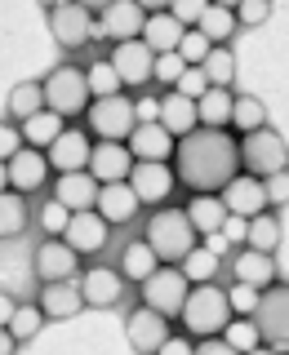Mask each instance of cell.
<instances>
[{
	"mask_svg": "<svg viewBox=\"0 0 289 355\" xmlns=\"http://www.w3.org/2000/svg\"><path fill=\"white\" fill-rule=\"evenodd\" d=\"M236 173V138L227 129H192L174 142V178L192 196H218Z\"/></svg>",
	"mask_w": 289,
	"mask_h": 355,
	"instance_id": "6da1fadb",
	"label": "cell"
},
{
	"mask_svg": "<svg viewBox=\"0 0 289 355\" xmlns=\"http://www.w3.org/2000/svg\"><path fill=\"white\" fill-rule=\"evenodd\" d=\"M142 240H147V249L156 253V262H160V266H178L200 244V236L192 231V222H187L183 209H156V214L147 218Z\"/></svg>",
	"mask_w": 289,
	"mask_h": 355,
	"instance_id": "7a4b0ae2",
	"label": "cell"
},
{
	"mask_svg": "<svg viewBox=\"0 0 289 355\" xmlns=\"http://www.w3.org/2000/svg\"><path fill=\"white\" fill-rule=\"evenodd\" d=\"M178 320H183V329H187V338H192V342L218 338V333L227 329V320H231L227 293H222L218 284H192V293H187Z\"/></svg>",
	"mask_w": 289,
	"mask_h": 355,
	"instance_id": "3957f363",
	"label": "cell"
},
{
	"mask_svg": "<svg viewBox=\"0 0 289 355\" xmlns=\"http://www.w3.org/2000/svg\"><path fill=\"white\" fill-rule=\"evenodd\" d=\"M285 160H289V147H285L281 129H254V133H245V138H236V164H240V173H249V178L281 173Z\"/></svg>",
	"mask_w": 289,
	"mask_h": 355,
	"instance_id": "277c9868",
	"label": "cell"
},
{
	"mask_svg": "<svg viewBox=\"0 0 289 355\" xmlns=\"http://www.w3.org/2000/svg\"><path fill=\"white\" fill-rule=\"evenodd\" d=\"M40 94H44V111H53V116L72 120V116H85L89 107V89H85V67H53L49 76L40 80Z\"/></svg>",
	"mask_w": 289,
	"mask_h": 355,
	"instance_id": "5b68a950",
	"label": "cell"
},
{
	"mask_svg": "<svg viewBox=\"0 0 289 355\" xmlns=\"http://www.w3.org/2000/svg\"><path fill=\"white\" fill-rule=\"evenodd\" d=\"M85 133L98 142H125L129 129L138 125V116H133V98L129 94H116V98H94V103L85 107Z\"/></svg>",
	"mask_w": 289,
	"mask_h": 355,
	"instance_id": "8992f818",
	"label": "cell"
},
{
	"mask_svg": "<svg viewBox=\"0 0 289 355\" xmlns=\"http://www.w3.org/2000/svg\"><path fill=\"white\" fill-rule=\"evenodd\" d=\"M187 293H192V284L183 280L178 266H156L147 280H142V306L156 311V315H165V320H174L178 311H183Z\"/></svg>",
	"mask_w": 289,
	"mask_h": 355,
	"instance_id": "52a82bcc",
	"label": "cell"
},
{
	"mask_svg": "<svg viewBox=\"0 0 289 355\" xmlns=\"http://www.w3.org/2000/svg\"><path fill=\"white\" fill-rule=\"evenodd\" d=\"M49 36L63 44L67 53L85 49L94 40V9L81 5V0H63V5L49 9Z\"/></svg>",
	"mask_w": 289,
	"mask_h": 355,
	"instance_id": "ba28073f",
	"label": "cell"
},
{
	"mask_svg": "<svg viewBox=\"0 0 289 355\" xmlns=\"http://www.w3.org/2000/svg\"><path fill=\"white\" fill-rule=\"evenodd\" d=\"M76 288H81V302L94 306V311H111L125 302L129 284L120 280L116 266H89V271H81V280H76Z\"/></svg>",
	"mask_w": 289,
	"mask_h": 355,
	"instance_id": "9c48e42d",
	"label": "cell"
},
{
	"mask_svg": "<svg viewBox=\"0 0 289 355\" xmlns=\"http://www.w3.org/2000/svg\"><path fill=\"white\" fill-rule=\"evenodd\" d=\"M285 315H289L285 284H281V288H267V293L258 297V311L249 315L254 329H258V338H263V347H272V351H281V355H285V338H289Z\"/></svg>",
	"mask_w": 289,
	"mask_h": 355,
	"instance_id": "30bf717a",
	"label": "cell"
},
{
	"mask_svg": "<svg viewBox=\"0 0 289 355\" xmlns=\"http://www.w3.org/2000/svg\"><path fill=\"white\" fill-rule=\"evenodd\" d=\"M125 182H129L133 200H138V209H142V205H147V209H165V200L174 196L178 178H174L170 164H133Z\"/></svg>",
	"mask_w": 289,
	"mask_h": 355,
	"instance_id": "8fae6325",
	"label": "cell"
},
{
	"mask_svg": "<svg viewBox=\"0 0 289 355\" xmlns=\"http://www.w3.org/2000/svg\"><path fill=\"white\" fill-rule=\"evenodd\" d=\"M58 240L76 253V258H89V253H103L107 249L111 227L94 214V209H89V214H72V218H67V227H63Z\"/></svg>",
	"mask_w": 289,
	"mask_h": 355,
	"instance_id": "7c38bea8",
	"label": "cell"
},
{
	"mask_svg": "<svg viewBox=\"0 0 289 355\" xmlns=\"http://www.w3.org/2000/svg\"><path fill=\"white\" fill-rule=\"evenodd\" d=\"M151 58L156 53L142 40H120L107 62L120 76V89H142V85H151Z\"/></svg>",
	"mask_w": 289,
	"mask_h": 355,
	"instance_id": "4fadbf2b",
	"label": "cell"
},
{
	"mask_svg": "<svg viewBox=\"0 0 289 355\" xmlns=\"http://www.w3.org/2000/svg\"><path fill=\"white\" fill-rule=\"evenodd\" d=\"M218 200H222V209H227V218H240V222L267 214L263 178H249V173H236V178H231V182L218 191Z\"/></svg>",
	"mask_w": 289,
	"mask_h": 355,
	"instance_id": "5bb4252c",
	"label": "cell"
},
{
	"mask_svg": "<svg viewBox=\"0 0 289 355\" xmlns=\"http://www.w3.org/2000/svg\"><path fill=\"white\" fill-rule=\"evenodd\" d=\"M89 151H94V142H89V133H85V129H63L58 138L44 147L49 173H85Z\"/></svg>",
	"mask_w": 289,
	"mask_h": 355,
	"instance_id": "9a60e30c",
	"label": "cell"
},
{
	"mask_svg": "<svg viewBox=\"0 0 289 355\" xmlns=\"http://www.w3.org/2000/svg\"><path fill=\"white\" fill-rule=\"evenodd\" d=\"M5 182H9V191L14 196H36L44 182H49V160H44V151H31V147H22L14 160H5Z\"/></svg>",
	"mask_w": 289,
	"mask_h": 355,
	"instance_id": "2e32d148",
	"label": "cell"
},
{
	"mask_svg": "<svg viewBox=\"0 0 289 355\" xmlns=\"http://www.w3.org/2000/svg\"><path fill=\"white\" fill-rule=\"evenodd\" d=\"M125 147H129V155H133V164H170L174 138H170L160 125H156V120H138V125L129 129Z\"/></svg>",
	"mask_w": 289,
	"mask_h": 355,
	"instance_id": "e0dca14e",
	"label": "cell"
},
{
	"mask_svg": "<svg viewBox=\"0 0 289 355\" xmlns=\"http://www.w3.org/2000/svg\"><path fill=\"white\" fill-rule=\"evenodd\" d=\"M142 9L133 5V0H111V5L103 9V18H94V40H138L142 31Z\"/></svg>",
	"mask_w": 289,
	"mask_h": 355,
	"instance_id": "ac0fdd59",
	"label": "cell"
},
{
	"mask_svg": "<svg viewBox=\"0 0 289 355\" xmlns=\"http://www.w3.org/2000/svg\"><path fill=\"white\" fill-rule=\"evenodd\" d=\"M170 333H174V329H170V320L156 315V311H147L142 302L125 315V342H129V347L138 351V355H151L165 338H170Z\"/></svg>",
	"mask_w": 289,
	"mask_h": 355,
	"instance_id": "d6986e66",
	"label": "cell"
},
{
	"mask_svg": "<svg viewBox=\"0 0 289 355\" xmlns=\"http://www.w3.org/2000/svg\"><path fill=\"white\" fill-rule=\"evenodd\" d=\"M31 266H36L40 284H63V280H76V275H81V258H76L63 240H44L36 249V258H31Z\"/></svg>",
	"mask_w": 289,
	"mask_h": 355,
	"instance_id": "ffe728a7",
	"label": "cell"
},
{
	"mask_svg": "<svg viewBox=\"0 0 289 355\" xmlns=\"http://www.w3.org/2000/svg\"><path fill=\"white\" fill-rule=\"evenodd\" d=\"M133 169V155L125 142H94V151H89V164H85V173L94 178L98 187L103 182H125Z\"/></svg>",
	"mask_w": 289,
	"mask_h": 355,
	"instance_id": "44dd1931",
	"label": "cell"
},
{
	"mask_svg": "<svg viewBox=\"0 0 289 355\" xmlns=\"http://www.w3.org/2000/svg\"><path fill=\"white\" fill-rule=\"evenodd\" d=\"M44 324H67V320H76L85 311L81 302V288H76V280H63V284H40V297H36Z\"/></svg>",
	"mask_w": 289,
	"mask_h": 355,
	"instance_id": "7402d4cb",
	"label": "cell"
},
{
	"mask_svg": "<svg viewBox=\"0 0 289 355\" xmlns=\"http://www.w3.org/2000/svg\"><path fill=\"white\" fill-rule=\"evenodd\" d=\"M94 214L107 222V227H129L138 218V200H133L129 182H103L94 196Z\"/></svg>",
	"mask_w": 289,
	"mask_h": 355,
	"instance_id": "603a6c76",
	"label": "cell"
},
{
	"mask_svg": "<svg viewBox=\"0 0 289 355\" xmlns=\"http://www.w3.org/2000/svg\"><path fill=\"white\" fill-rule=\"evenodd\" d=\"M156 125L170 133L174 142H178V138H187L192 129H200V125H196V103L170 89L165 98H156Z\"/></svg>",
	"mask_w": 289,
	"mask_h": 355,
	"instance_id": "cb8c5ba5",
	"label": "cell"
},
{
	"mask_svg": "<svg viewBox=\"0 0 289 355\" xmlns=\"http://www.w3.org/2000/svg\"><path fill=\"white\" fill-rule=\"evenodd\" d=\"M231 280L236 284H249L267 293V288H276V266H272V253H254V249H236V258H231Z\"/></svg>",
	"mask_w": 289,
	"mask_h": 355,
	"instance_id": "d4e9b609",
	"label": "cell"
},
{
	"mask_svg": "<svg viewBox=\"0 0 289 355\" xmlns=\"http://www.w3.org/2000/svg\"><path fill=\"white\" fill-rule=\"evenodd\" d=\"M94 196H98V182L89 173H58L49 200H58L67 214H89V209H94Z\"/></svg>",
	"mask_w": 289,
	"mask_h": 355,
	"instance_id": "484cf974",
	"label": "cell"
},
{
	"mask_svg": "<svg viewBox=\"0 0 289 355\" xmlns=\"http://www.w3.org/2000/svg\"><path fill=\"white\" fill-rule=\"evenodd\" d=\"M183 214H187V222H192V231L205 236V240H218L222 227H227V209H222L218 196H192L183 205Z\"/></svg>",
	"mask_w": 289,
	"mask_h": 355,
	"instance_id": "4316f807",
	"label": "cell"
},
{
	"mask_svg": "<svg viewBox=\"0 0 289 355\" xmlns=\"http://www.w3.org/2000/svg\"><path fill=\"white\" fill-rule=\"evenodd\" d=\"M245 249H254V253H276L285 244V214H258V218H249L245 222Z\"/></svg>",
	"mask_w": 289,
	"mask_h": 355,
	"instance_id": "83f0119b",
	"label": "cell"
},
{
	"mask_svg": "<svg viewBox=\"0 0 289 355\" xmlns=\"http://www.w3.org/2000/svg\"><path fill=\"white\" fill-rule=\"evenodd\" d=\"M183 31H187V27H178V22L170 18V9H165V14H147V18H142L138 40L147 44L151 53H174L178 40H183Z\"/></svg>",
	"mask_w": 289,
	"mask_h": 355,
	"instance_id": "f1b7e54d",
	"label": "cell"
},
{
	"mask_svg": "<svg viewBox=\"0 0 289 355\" xmlns=\"http://www.w3.org/2000/svg\"><path fill=\"white\" fill-rule=\"evenodd\" d=\"M63 129H67V120L53 116V111H36V116L18 120V138H22V147H31V151H44Z\"/></svg>",
	"mask_w": 289,
	"mask_h": 355,
	"instance_id": "f546056e",
	"label": "cell"
},
{
	"mask_svg": "<svg viewBox=\"0 0 289 355\" xmlns=\"http://www.w3.org/2000/svg\"><path fill=\"white\" fill-rule=\"evenodd\" d=\"M231 89H205V94L196 98V125L200 129H227L231 120Z\"/></svg>",
	"mask_w": 289,
	"mask_h": 355,
	"instance_id": "4dcf8cb0",
	"label": "cell"
},
{
	"mask_svg": "<svg viewBox=\"0 0 289 355\" xmlns=\"http://www.w3.org/2000/svg\"><path fill=\"white\" fill-rule=\"evenodd\" d=\"M156 266H160V262H156V253L147 249V240H129L125 249H120V266H116V271H120L125 284H142Z\"/></svg>",
	"mask_w": 289,
	"mask_h": 355,
	"instance_id": "1f68e13d",
	"label": "cell"
},
{
	"mask_svg": "<svg viewBox=\"0 0 289 355\" xmlns=\"http://www.w3.org/2000/svg\"><path fill=\"white\" fill-rule=\"evenodd\" d=\"M178 271H183L187 284H214L218 271H222V253H214L209 244H196V249L178 262Z\"/></svg>",
	"mask_w": 289,
	"mask_h": 355,
	"instance_id": "d6a6232c",
	"label": "cell"
},
{
	"mask_svg": "<svg viewBox=\"0 0 289 355\" xmlns=\"http://www.w3.org/2000/svg\"><path fill=\"white\" fill-rule=\"evenodd\" d=\"M200 71H205L209 89H231V80H236V53H231V44H209Z\"/></svg>",
	"mask_w": 289,
	"mask_h": 355,
	"instance_id": "836d02e7",
	"label": "cell"
},
{
	"mask_svg": "<svg viewBox=\"0 0 289 355\" xmlns=\"http://www.w3.org/2000/svg\"><path fill=\"white\" fill-rule=\"evenodd\" d=\"M231 129L240 133H254V129H267V103L263 98H254V94H236L231 98V120H227Z\"/></svg>",
	"mask_w": 289,
	"mask_h": 355,
	"instance_id": "e575fe53",
	"label": "cell"
},
{
	"mask_svg": "<svg viewBox=\"0 0 289 355\" xmlns=\"http://www.w3.org/2000/svg\"><path fill=\"white\" fill-rule=\"evenodd\" d=\"M196 31L200 36H205L209 44H227L231 36H236V14H231V9H218V5H205V14L196 18Z\"/></svg>",
	"mask_w": 289,
	"mask_h": 355,
	"instance_id": "d590c367",
	"label": "cell"
},
{
	"mask_svg": "<svg viewBox=\"0 0 289 355\" xmlns=\"http://www.w3.org/2000/svg\"><path fill=\"white\" fill-rule=\"evenodd\" d=\"M27 200L14 196V191H0V240H18L22 231H27Z\"/></svg>",
	"mask_w": 289,
	"mask_h": 355,
	"instance_id": "8d00e7d4",
	"label": "cell"
},
{
	"mask_svg": "<svg viewBox=\"0 0 289 355\" xmlns=\"http://www.w3.org/2000/svg\"><path fill=\"white\" fill-rule=\"evenodd\" d=\"M36 111H44L40 80H18L14 89H9V116H14V120H27V116H36Z\"/></svg>",
	"mask_w": 289,
	"mask_h": 355,
	"instance_id": "74e56055",
	"label": "cell"
},
{
	"mask_svg": "<svg viewBox=\"0 0 289 355\" xmlns=\"http://www.w3.org/2000/svg\"><path fill=\"white\" fill-rule=\"evenodd\" d=\"M5 329H9V338H14L18 347H22V342H31V338H36V333L44 329V315H40V306H36V302H18Z\"/></svg>",
	"mask_w": 289,
	"mask_h": 355,
	"instance_id": "f35d334b",
	"label": "cell"
},
{
	"mask_svg": "<svg viewBox=\"0 0 289 355\" xmlns=\"http://www.w3.org/2000/svg\"><path fill=\"white\" fill-rule=\"evenodd\" d=\"M85 89H89V103H94V98H116V94H125V89H120V76L111 71L107 58H98L94 67H85Z\"/></svg>",
	"mask_w": 289,
	"mask_h": 355,
	"instance_id": "ab89813d",
	"label": "cell"
},
{
	"mask_svg": "<svg viewBox=\"0 0 289 355\" xmlns=\"http://www.w3.org/2000/svg\"><path fill=\"white\" fill-rule=\"evenodd\" d=\"M218 338L227 342V347L236 351V355H249V351H258V347H263V338H258V329H254V320H236V315L227 320V329H222Z\"/></svg>",
	"mask_w": 289,
	"mask_h": 355,
	"instance_id": "60d3db41",
	"label": "cell"
},
{
	"mask_svg": "<svg viewBox=\"0 0 289 355\" xmlns=\"http://www.w3.org/2000/svg\"><path fill=\"white\" fill-rule=\"evenodd\" d=\"M222 293H227V311L236 320H249L254 311H258V288H249V284H231V288H222Z\"/></svg>",
	"mask_w": 289,
	"mask_h": 355,
	"instance_id": "b9f144b4",
	"label": "cell"
},
{
	"mask_svg": "<svg viewBox=\"0 0 289 355\" xmlns=\"http://www.w3.org/2000/svg\"><path fill=\"white\" fill-rule=\"evenodd\" d=\"M174 53H178V58H183L187 67H200V62H205V53H209V40L200 36L196 27H187V31H183V40H178V49H174Z\"/></svg>",
	"mask_w": 289,
	"mask_h": 355,
	"instance_id": "7bdbcfd3",
	"label": "cell"
},
{
	"mask_svg": "<svg viewBox=\"0 0 289 355\" xmlns=\"http://www.w3.org/2000/svg\"><path fill=\"white\" fill-rule=\"evenodd\" d=\"M187 71V62L178 58V53H156L151 58V80H160L165 89H174V80Z\"/></svg>",
	"mask_w": 289,
	"mask_h": 355,
	"instance_id": "ee69618b",
	"label": "cell"
},
{
	"mask_svg": "<svg viewBox=\"0 0 289 355\" xmlns=\"http://www.w3.org/2000/svg\"><path fill=\"white\" fill-rule=\"evenodd\" d=\"M231 14H236V27H263L272 18V0H240Z\"/></svg>",
	"mask_w": 289,
	"mask_h": 355,
	"instance_id": "f6af8a7d",
	"label": "cell"
},
{
	"mask_svg": "<svg viewBox=\"0 0 289 355\" xmlns=\"http://www.w3.org/2000/svg\"><path fill=\"white\" fill-rule=\"evenodd\" d=\"M67 218H72V214H67L58 200H44V205H40V227H44V236H49V240H58V236H63Z\"/></svg>",
	"mask_w": 289,
	"mask_h": 355,
	"instance_id": "bcb514c9",
	"label": "cell"
},
{
	"mask_svg": "<svg viewBox=\"0 0 289 355\" xmlns=\"http://www.w3.org/2000/svg\"><path fill=\"white\" fill-rule=\"evenodd\" d=\"M263 196H267V209L285 214V200H289V178H285V169L272 173V178H263Z\"/></svg>",
	"mask_w": 289,
	"mask_h": 355,
	"instance_id": "7dc6e473",
	"label": "cell"
},
{
	"mask_svg": "<svg viewBox=\"0 0 289 355\" xmlns=\"http://www.w3.org/2000/svg\"><path fill=\"white\" fill-rule=\"evenodd\" d=\"M205 89H209V80H205V71H200V67H187V71H183V76L174 80V94L192 98V103H196L200 94H205Z\"/></svg>",
	"mask_w": 289,
	"mask_h": 355,
	"instance_id": "c3c4849f",
	"label": "cell"
},
{
	"mask_svg": "<svg viewBox=\"0 0 289 355\" xmlns=\"http://www.w3.org/2000/svg\"><path fill=\"white\" fill-rule=\"evenodd\" d=\"M205 5H209V0H174V5H170V18L178 22V27H196V18L205 14Z\"/></svg>",
	"mask_w": 289,
	"mask_h": 355,
	"instance_id": "681fc988",
	"label": "cell"
},
{
	"mask_svg": "<svg viewBox=\"0 0 289 355\" xmlns=\"http://www.w3.org/2000/svg\"><path fill=\"white\" fill-rule=\"evenodd\" d=\"M151 355H196V342L187 338V333H170V338H165Z\"/></svg>",
	"mask_w": 289,
	"mask_h": 355,
	"instance_id": "f907efd6",
	"label": "cell"
},
{
	"mask_svg": "<svg viewBox=\"0 0 289 355\" xmlns=\"http://www.w3.org/2000/svg\"><path fill=\"white\" fill-rule=\"evenodd\" d=\"M22 151V138H18V125H0V164L14 160Z\"/></svg>",
	"mask_w": 289,
	"mask_h": 355,
	"instance_id": "816d5d0a",
	"label": "cell"
},
{
	"mask_svg": "<svg viewBox=\"0 0 289 355\" xmlns=\"http://www.w3.org/2000/svg\"><path fill=\"white\" fill-rule=\"evenodd\" d=\"M196 355H236V351H231L222 338H205V342H196Z\"/></svg>",
	"mask_w": 289,
	"mask_h": 355,
	"instance_id": "f5cc1de1",
	"label": "cell"
},
{
	"mask_svg": "<svg viewBox=\"0 0 289 355\" xmlns=\"http://www.w3.org/2000/svg\"><path fill=\"white\" fill-rule=\"evenodd\" d=\"M133 5H138L142 14H165V9H170L174 0H133Z\"/></svg>",
	"mask_w": 289,
	"mask_h": 355,
	"instance_id": "db71d44e",
	"label": "cell"
},
{
	"mask_svg": "<svg viewBox=\"0 0 289 355\" xmlns=\"http://www.w3.org/2000/svg\"><path fill=\"white\" fill-rule=\"evenodd\" d=\"M14 306H18V302H14V297L5 293V288H0V329L9 324V315H14Z\"/></svg>",
	"mask_w": 289,
	"mask_h": 355,
	"instance_id": "11a10c76",
	"label": "cell"
},
{
	"mask_svg": "<svg viewBox=\"0 0 289 355\" xmlns=\"http://www.w3.org/2000/svg\"><path fill=\"white\" fill-rule=\"evenodd\" d=\"M18 351V342L9 338V329H0V355H14Z\"/></svg>",
	"mask_w": 289,
	"mask_h": 355,
	"instance_id": "9f6ffc18",
	"label": "cell"
},
{
	"mask_svg": "<svg viewBox=\"0 0 289 355\" xmlns=\"http://www.w3.org/2000/svg\"><path fill=\"white\" fill-rule=\"evenodd\" d=\"M209 5H218V9H236L240 0H209Z\"/></svg>",
	"mask_w": 289,
	"mask_h": 355,
	"instance_id": "6f0895ef",
	"label": "cell"
},
{
	"mask_svg": "<svg viewBox=\"0 0 289 355\" xmlns=\"http://www.w3.org/2000/svg\"><path fill=\"white\" fill-rule=\"evenodd\" d=\"M249 355H281V351H272V347H258V351H249Z\"/></svg>",
	"mask_w": 289,
	"mask_h": 355,
	"instance_id": "680465c9",
	"label": "cell"
},
{
	"mask_svg": "<svg viewBox=\"0 0 289 355\" xmlns=\"http://www.w3.org/2000/svg\"><path fill=\"white\" fill-rule=\"evenodd\" d=\"M0 191H9V182H5V164H0Z\"/></svg>",
	"mask_w": 289,
	"mask_h": 355,
	"instance_id": "91938a15",
	"label": "cell"
},
{
	"mask_svg": "<svg viewBox=\"0 0 289 355\" xmlns=\"http://www.w3.org/2000/svg\"><path fill=\"white\" fill-rule=\"evenodd\" d=\"M36 5H44V9H53V5H63V0H36Z\"/></svg>",
	"mask_w": 289,
	"mask_h": 355,
	"instance_id": "94428289",
	"label": "cell"
}]
</instances>
